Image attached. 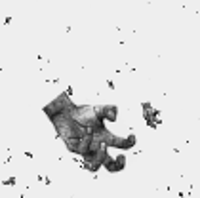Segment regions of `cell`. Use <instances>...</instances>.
<instances>
[{"mask_svg":"<svg viewBox=\"0 0 200 198\" xmlns=\"http://www.w3.org/2000/svg\"><path fill=\"white\" fill-rule=\"evenodd\" d=\"M141 109H143V120L147 122V126L152 128V129L158 128L160 122H162V114H160L158 109H154L151 101H143V103H141Z\"/></svg>","mask_w":200,"mask_h":198,"instance_id":"6da1fadb","label":"cell"},{"mask_svg":"<svg viewBox=\"0 0 200 198\" xmlns=\"http://www.w3.org/2000/svg\"><path fill=\"white\" fill-rule=\"evenodd\" d=\"M126 168V156L124 155H113V152H109L105 162H103V170H107L109 173H116V171H122Z\"/></svg>","mask_w":200,"mask_h":198,"instance_id":"7a4b0ae2","label":"cell"},{"mask_svg":"<svg viewBox=\"0 0 200 198\" xmlns=\"http://www.w3.org/2000/svg\"><path fill=\"white\" fill-rule=\"evenodd\" d=\"M4 185H15V179H13V177H10V179H6V181H4Z\"/></svg>","mask_w":200,"mask_h":198,"instance_id":"277c9868","label":"cell"},{"mask_svg":"<svg viewBox=\"0 0 200 198\" xmlns=\"http://www.w3.org/2000/svg\"><path fill=\"white\" fill-rule=\"evenodd\" d=\"M95 111H97V116L109 126V124H113L116 122L118 118V107L116 105H103V107H95Z\"/></svg>","mask_w":200,"mask_h":198,"instance_id":"3957f363","label":"cell"}]
</instances>
